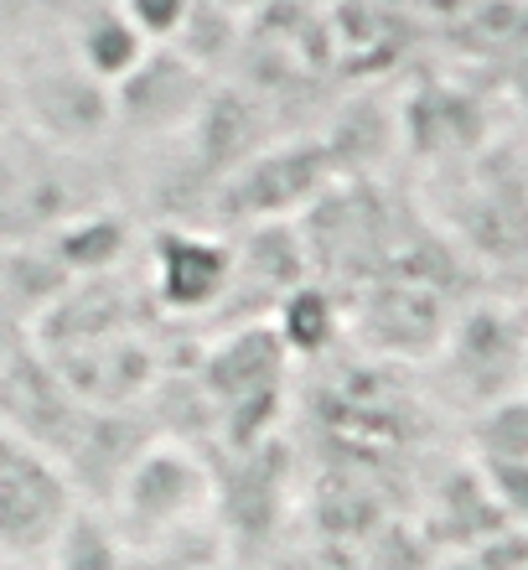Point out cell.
I'll return each mask as SVG.
<instances>
[{
    "label": "cell",
    "mask_w": 528,
    "mask_h": 570,
    "mask_svg": "<svg viewBox=\"0 0 528 570\" xmlns=\"http://www.w3.org/2000/svg\"><path fill=\"white\" fill-rule=\"evenodd\" d=\"M202 498H208V472L197 466V456L151 441L109 498V524L130 544L171 540L181 524H192L202 513Z\"/></svg>",
    "instance_id": "cell-1"
},
{
    "label": "cell",
    "mask_w": 528,
    "mask_h": 570,
    "mask_svg": "<svg viewBox=\"0 0 528 570\" xmlns=\"http://www.w3.org/2000/svg\"><path fill=\"white\" fill-rule=\"evenodd\" d=\"M16 109L31 120V130L52 146H89L99 140V130L114 125V99L99 78H89L78 68V58H47L31 62L27 73L11 78Z\"/></svg>",
    "instance_id": "cell-2"
},
{
    "label": "cell",
    "mask_w": 528,
    "mask_h": 570,
    "mask_svg": "<svg viewBox=\"0 0 528 570\" xmlns=\"http://www.w3.org/2000/svg\"><path fill=\"white\" fill-rule=\"evenodd\" d=\"M73 509V482L62 478V466H52L31 446H16L0 462V556L31 560L52 550Z\"/></svg>",
    "instance_id": "cell-3"
},
{
    "label": "cell",
    "mask_w": 528,
    "mask_h": 570,
    "mask_svg": "<svg viewBox=\"0 0 528 570\" xmlns=\"http://www.w3.org/2000/svg\"><path fill=\"white\" fill-rule=\"evenodd\" d=\"M280 379H286V347L265 327H249L239 337H228L208 358L202 390H208L212 410L223 415L233 441H255V431L275 415L280 405Z\"/></svg>",
    "instance_id": "cell-4"
},
{
    "label": "cell",
    "mask_w": 528,
    "mask_h": 570,
    "mask_svg": "<svg viewBox=\"0 0 528 570\" xmlns=\"http://www.w3.org/2000/svg\"><path fill=\"white\" fill-rule=\"evenodd\" d=\"M109 99H114V125H124V130L177 136V130H192L202 105H208V73L181 47L167 42V47H151L109 89Z\"/></svg>",
    "instance_id": "cell-5"
},
{
    "label": "cell",
    "mask_w": 528,
    "mask_h": 570,
    "mask_svg": "<svg viewBox=\"0 0 528 570\" xmlns=\"http://www.w3.org/2000/svg\"><path fill=\"white\" fill-rule=\"evenodd\" d=\"M446 363H451L456 384L477 400V405H498L508 394L524 390V363H528V322L502 306H477L446 332Z\"/></svg>",
    "instance_id": "cell-6"
},
{
    "label": "cell",
    "mask_w": 528,
    "mask_h": 570,
    "mask_svg": "<svg viewBox=\"0 0 528 570\" xmlns=\"http://www.w3.org/2000/svg\"><path fill=\"white\" fill-rule=\"evenodd\" d=\"M233 285V244L202 228H161L151 239V291L171 316H197L228 301Z\"/></svg>",
    "instance_id": "cell-7"
},
{
    "label": "cell",
    "mask_w": 528,
    "mask_h": 570,
    "mask_svg": "<svg viewBox=\"0 0 528 570\" xmlns=\"http://www.w3.org/2000/svg\"><path fill=\"white\" fill-rule=\"evenodd\" d=\"M332 171V156L311 146H270L255 150L249 161L228 177L223 208H243L255 218H275L286 208H301L306 197L321 187V177Z\"/></svg>",
    "instance_id": "cell-8"
},
{
    "label": "cell",
    "mask_w": 528,
    "mask_h": 570,
    "mask_svg": "<svg viewBox=\"0 0 528 570\" xmlns=\"http://www.w3.org/2000/svg\"><path fill=\"white\" fill-rule=\"evenodd\" d=\"M362 327L378 337V347H393V353H430V347L446 343V306H440L430 291L420 285H378L373 301L362 306Z\"/></svg>",
    "instance_id": "cell-9"
},
{
    "label": "cell",
    "mask_w": 528,
    "mask_h": 570,
    "mask_svg": "<svg viewBox=\"0 0 528 570\" xmlns=\"http://www.w3.org/2000/svg\"><path fill=\"white\" fill-rule=\"evenodd\" d=\"M68 52H73L78 68L89 78H99L104 89H114V83L151 52V42L130 27V16H124L114 0H93V6H83V11L73 16Z\"/></svg>",
    "instance_id": "cell-10"
},
{
    "label": "cell",
    "mask_w": 528,
    "mask_h": 570,
    "mask_svg": "<svg viewBox=\"0 0 528 570\" xmlns=\"http://www.w3.org/2000/svg\"><path fill=\"white\" fill-rule=\"evenodd\" d=\"M52 570H124V540L99 509H73L52 540Z\"/></svg>",
    "instance_id": "cell-11"
},
{
    "label": "cell",
    "mask_w": 528,
    "mask_h": 570,
    "mask_svg": "<svg viewBox=\"0 0 528 570\" xmlns=\"http://www.w3.org/2000/svg\"><path fill=\"white\" fill-rule=\"evenodd\" d=\"M337 332V306L321 285H290L275 306V337L286 353H321Z\"/></svg>",
    "instance_id": "cell-12"
},
{
    "label": "cell",
    "mask_w": 528,
    "mask_h": 570,
    "mask_svg": "<svg viewBox=\"0 0 528 570\" xmlns=\"http://www.w3.org/2000/svg\"><path fill=\"white\" fill-rule=\"evenodd\" d=\"M477 451H482V462H528V394L524 390L482 410Z\"/></svg>",
    "instance_id": "cell-13"
},
{
    "label": "cell",
    "mask_w": 528,
    "mask_h": 570,
    "mask_svg": "<svg viewBox=\"0 0 528 570\" xmlns=\"http://www.w3.org/2000/svg\"><path fill=\"white\" fill-rule=\"evenodd\" d=\"M114 6L130 16V27L151 47H167L181 37V27H187V16H192L197 0H114Z\"/></svg>",
    "instance_id": "cell-14"
},
{
    "label": "cell",
    "mask_w": 528,
    "mask_h": 570,
    "mask_svg": "<svg viewBox=\"0 0 528 570\" xmlns=\"http://www.w3.org/2000/svg\"><path fill=\"white\" fill-rule=\"evenodd\" d=\"M487 478H492V493L518 524L528 529V462H482Z\"/></svg>",
    "instance_id": "cell-15"
},
{
    "label": "cell",
    "mask_w": 528,
    "mask_h": 570,
    "mask_svg": "<svg viewBox=\"0 0 528 570\" xmlns=\"http://www.w3.org/2000/svg\"><path fill=\"white\" fill-rule=\"evenodd\" d=\"M16 109V94H11V78H0V130H6V115Z\"/></svg>",
    "instance_id": "cell-16"
},
{
    "label": "cell",
    "mask_w": 528,
    "mask_h": 570,
    "mask_svg": "<svg viewBox=\"0 0 528 570\" xmlns=\"http://www.w3.org/2000/svg\"><path fill=\"white\" fill-rule=\"evenodd\" d=\"M42 0H0V16H21V11H37Z\"/></svg>",
    "instance_id": "cell-17"
},
{
    "label": "cell",
    "mask_w": 528,
    "mask_h": 570,
    "mask_svg": "<svg viewBox=\"0 0 528 570\" xmlns=\"http://www.w3.org/2000/svg\"><path fill=\"white\" fill-rule=\"evenodd\" d=\"M212 6H223V11H255V6H265V0H212Z\"/></svg>",
    "instance_id": "cell-18"
},
{
    "label": "cell",
    "mask_w": 528,
    "mask_h": 570,
    "mask_svg": "<svg viewBox=\"0 0 528 570\" xmlns=\"http://www.w3.org/2000/svg\"><path fill=\"white\" fill-rule=\"evenodd\" d=\"M0 570H31L27 560H11V556H0Z\"/></svg>",
    "instance_id": "cell-19"
},
{
    "label": "cell",
    "mask_w": 528,
    "mask_h": 570,
    "mask_svg": "<svg viewBox=\"0 0 528 570\" xmlns=\"http://www.w3.org/2000/svg\"><path fill=\"white\" fill-rule=\"evenodd\" d=\"M524 394H528V363H524Z\"/></svg>",
    "instance_id": "cell-20"
}]
</instances>
